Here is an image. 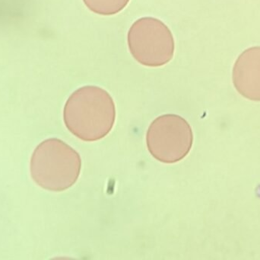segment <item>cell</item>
<instances>
[{"label": "cell", "instance_id": "obj_5", "mask_svg": "<svg viewBox=\"0 0 260 260\" xmlns=\"http://www.w3.org/2000/svg\"><path fill=\"white\" fill-rule=\"evenodd\" d=\"M233 82L241 96L260 102V46L250 47L238 56L233 68Z\"/></svg>", "mask_w": 260, "mask_h": 260}, {"label": "cell", "instance_id": "obj_2", "mask_svg": "<svg viewBox=\"0 0 260 260\" xmlns=\"http://www.w3.org/2000/svg\"><path fill=\"white\" fill-rule=\"evenodd\" d=\"M82 168L80 156L62 140L50 138L41 142L34 151L30 175L43 189L62 192L77 181Z\"/></svg>", "mask_w": 260, "mask_h": 260}, {"label": "cell", "instance_id": "obj_3", "mask_svg": "<svg viewBox=\"0 0 260 260\" xmlns=\"http://www.w3.org/2000/svg\"><path fill=\"white\" fill-rule=\"evenodd\" d=\"M127 42L132 56L145 67H162L174 57L172 32L157 18L143 17L135 21L128 32Z\"/></svg>", "mask_w": 260, "mask_h": 260}, {"label": "cell", "instance_id": "obj_4", "mask_svg": "<svg viewBox=\"0 0 260 260\" xmlns=\"http://www.w3.org/2000/svg\"><path fill=\"white\" fill-rule=\"evenodd\" d=\"M147 147L158 161L174 163L183 160L190 151L193 135L190 125L176 114L157 118L148 128Z\"/></svg>", "mask_w": 260, "mask_h": 260}, {"label": "cell", "instance_id": "obj_1", "mask_svg": "<svg viewBox=\"0 0 260 260\" xmlns=\"http://www.w3.org/2000/svg\"><path fill=\"white\" fill-rule=\"evenodd\" d=\"M63 119L72 134L85 141H95L112 130L115 104L106 90L85 85L76 90L66 102Z\"/></svg>", "mask_w": 260, "mask_h": 260}, {"label": "cell", "instance_id": "obj_6", "mask_svg": "<svg viewBox=\"0 0 260 260\" xmlns=\"http://www.w3.org/2000/svg\"><path fill=\"white\" fill-rule=\"evenodd\" d=\"M130 0H83L88 9L102 15H113L121 12Z\"/></svg>", "mask_w": 260, "mask_h": 260}]
</instances>
